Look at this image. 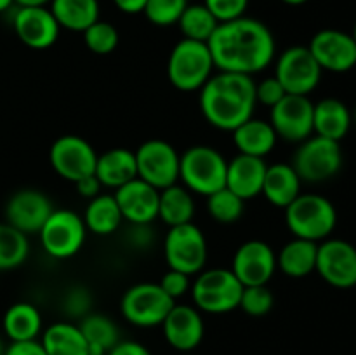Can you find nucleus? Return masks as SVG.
<instances>
[{"label": "nucleus", "instance_id": "nucleus-40", "mask_svg": "<svg viewBox=\"0 0 356 355\" xmlns=\"http://www.w3.org/2000/svg\"><path fill=\"white\" fill-rule=\"evenodd\" d=\"M204 6L211 10L219 23H226L245 16L249 0H204Z\"/></svg>", "mask_w": 356, "mask_h": 355}, {"label": "nucleus", "instance_id": "nucleus-1", "mask_svg": "<svg viewBox=\"0 0 356 355\" xmlns=\"http://www.w3.org/2000/svg\"><path fill=\"white\" fill-rule=\"evenodd\" d=\"M207 45L219 72L249 77L266 70L277 52L270 28L263 21L247 16L219 23Z\"/></svg>", "mask_w": 356, "mask_h": 355}, {"label": "nucleus", "instance_id": "nucleus-37", "mask_svg": "<svg viewBox=\"0 0 356 355\" xmlns=\"http://www.w3.org/2000/svg\"><path fill=\"white\" fill-rule=\"evenodd\" d=\"M118 40L120 37H118L117 28L108 21L97 19L83 31V42H86L87 49L97 56L111 54L117 49Z\"/></svg>", "mask_w": 356, "mask_h": 355}, {"label": "nucleus", "instance_id": "nucleus-32", "mask_svg": "<svg viewBox=\"0 0 356 355\" xmlns=\"http://www.w3.org/2000/svg\"><path fill=\"white\" fill-rule=\"evenodd\" d=\"M122 221H124V218H122L117 200H115L113 195L108 194H99L97 197L90 198L86 212H83L86 228L99 237H106L117 232Z\"/></svg>", "mask_w": 356, "mask_h": 355}, {"label": "nucleus", "instance_id": "nucleus-35", "mask_svg": "<svg viewBox=\"0 0 356 355\" xmlns=\"http://www.w3.org/2000/svg\"><path fill=\"white\" fill-rule=\"evenodd\" d=\"M28 254V235L10 226L9 223H0V271L21 267L26 261Z\"/></svg>", "mask_w": 356, "mask_h": 355}, {"label": "nucleus", "instance_id": "nucleus-49", "mask_svg": "<svg viewBox=\"0 0 356 355\" xmlns=\"http://www.w3.org/2000/svg\"><path fill=\"white\" fill-rule=\"evenodd\" d=\"M14 6V0H0V13H6Z\"/></svg>", "mask_w": 356, "mask_h": 355}, {"label": "nucleus", "instance_id": "nucleus-46", "mask_svg": "<svg viewBox=\"0 0 356 355\" xmlns=\"http://www.w3.org/2000/svg\"><path fill=\"white\" fill-rule=\"evenodd\" d=\"M75 184L76 191H79V195H82V197L86 198H94L97 197V195L101 194V188H103V184L99 183V180L96 178V174H90V176H86L82 178V180H79Z\"/></svg>", "mask_w": 356, "mask_h": 355}, {"label": "nucleus", "instance_id": "nucleus-17", "mask_svg": "<svg viewBox=\"0 0 356 355\" xmlns=\"http://www.w3.org/2000/svg\"><path fill=\"white\" fill-rule=\"evenodd\" d=\"M243 287L268 285L277 271V254L263 240H247L233 254L232 268Z\"/></svg>", "mask_w": 356, "mask_h": 355}, {"label": "nucleus", "instance_id": "nucleus-16", "mask_svg": "<svg viewBox=\"0 0 356 355\" xmlns=\"http://www.w3.org/2000/svg\"><path fill=\"white\" fill-rule=\"evenodd\" d=\"M309 52L322 72L346 73L356 66V44L351 33L325 28L313 35Z\"/></svg>", "mask_w": 356, "mask_h": 355}, {"label": "nucleus", "instance_id": "nucleus-23", "mask_svg": "<svg viewBox=\"0 0 356 355\" xmlns=\"http://www.w3.org/2000/svg\"><path fill=\"white\" fill-rule=\"evenodd\" d=\"M351 124L350 108L337 97H325L313 106V134L341 143L350 132Z\"/></svg>", "mask_w": 356, "mask_h": 355}, {"label": "nucleus", "instance_id": "nucleus-12", "mask_svg": "<svg viewBox=\"0 0 356 355\" xmlns=\"http://www.w3.org/2000/svg\"><path fill=\"white\" fill-rule=\"evenodd\" d=\"M275 77L287 94L309 96L318 87L322 68L309 52L308 45H292L277 58Z\"/></svg>", "mask_w": 356, "mask_h": 355}, {"label": "nucleus", "instance_id": "nucleus-38", "mask_svg": "<svg viewBox=\"0 0 356 355\" xmlns=\"http://www.w3.org/2000/svg\"><path fill=\"white\" fill-rule=\"evenodd\" d=\"M188 3L186 0H148L143 14L155 26H172L177 24Z\"/></svg>", "mask_w": 356, "mask_h": 355}, {"label": "nucleus", "instance_id": "nucleus-29", "mask_svg": "<svg viewBox=\"0 0 356 355\" xmlns=\"http://www.w3.org/2000/svg\"><path fill=\"white\" fill-rule=\"evenodd\" d=\"M40 343L47 355H89V345L76 324L54 322L42 331Z\"/></svg>", "mask_w": 356, "mask_h": 355}, {"label": "nucleus", "instance_id": "nucleus-14", "mask_svg": "<svg viewBox=\"0 0 356 355\" xmlns=\"http://www.w3.org/2000/svg\"><path fill=\"white\" fill-rule=\"evenodd\" d=\"M315 271L332 287H356V247L343 239L322 240Z\"/></svg>", "mask_w": 356, "mask_h": 355}, {"label": "nucleus", "instance_id": "nucleus-10", "mask_svg": "<svg viewBox=\"0 0 356 355\" xmlns=\"http://www.w3.org/2000/svg\"><path fill=\"white\" fill-rule=\"evenodd\" d=\"M45 253L54 260L73 258L83 247L87 237L82 216L70 209H54L38 232Z\"/></svg>", "mask_w": 356, "mask_h": 355}, {"label": "nucleus", "instance_id": "nucleus-36", "mask_svg": "<svg viewBox=\"0 0 356 355\" xmlns=\"http://www.w3.org/2000/svg\"><path fill=\"white\" fill-rule=\"evenodd\" d=\"M243 198L233 194L228 188L214 191L207 197V211L214 221L222 223V225H232L236 223L243 214Z\"/></svg>", "mask_w": 356, "mask_h": 355}, {"label": "nucleus", "instance_id": "nucleus-3", "mask_svg": "<svg viewBox=\"0 0 356 355\" xmlns=\"http://www.w3.org/2000/svg\"><path fill=\"white\" fill-rule=\"evenodd\" d=\"M285 225L298 239L322 242L336 230V205L318 194H299L285 207Z\"/></svg>", "mask_w": 356, "mask_h": 355}, {"label": "nucleus", "instance_id": "nucleus-7", "mask_svg": "<svg viewBox=\"0 0 356 355\" xmlns=\"http://www.w3.org/2000/svg\"><path fill=\"white\" fill-rule=\"evenodd\" d=\"M292 167L302 183H323L336 176L343 167L341 143L322 136H309L292 157Z\"/></svg>", "mask_w": 356, "mask_h": 355}, {"label": "nucleus", "instance_id": "nucleus-2", "mask_svg": "<svg viewBox=\"0 0 356 355\" xmlns=\"http://www.w3.org/2000/svg\"><path fill=\"white\" fill-rule=\"evenodd\" d=\"M198 104L205 120L219 131H235L240 124L254 117L256 82L252 77L219 72L204 84Z\"/></svg>", "mask_w": 356, "mask_h": 355}, {"label": "nucleus", "instance_id": "nucleus-41", "mask_svg": "<svg viewBox=\"0 0 356 355\" xmlns=\"http://www.w3.org/2000/svg\"><path fill=\"white\" fill-rule=\"evenodd\" d=\"M287 96L284 86L277 80V77H266L261 82H256V101L263 106L273 108Z\"/></svg>", "mask_w": 356, "mask_h": 355}, {"label": "nucleus", "instance_id": "nucleus-28", "mask_svg": "<svg viewBox=\"0 0 356 355\" xmlns=\"http://www.w3.org/2000/svg\"><path fill=\"white\" fill-rule=\"evenodd\" d=\"M2 326L10 343L38 340L42 334L40 310L26 301L14 303L3 313Z\"/></svg>", "mask_w": 356, "mask_h": 355}, {"label": "nucleus", "instance_id": "nucleus-20", "mask_svg": "<svg viewBox=\"0 0 356 355\" xmlns=\"http://www.w3.org/2000/svg\"><path fill=\"white\" fill-rule=\"evenodd\" d=\"M113 197L124 221L131 225H152L159 219L160 191L139 178L117 188Z\"/></svg>", "mask_w": 356, "mask_h": 355}, {"label": "nucleus", "instance_id": "nucleus-33", "mask_svg": "<svg viewBox=\"0 0 356 355\" xmlns=\"http://www.w3.org/2000/svg\"><path fill=\"white\" fill-rule=\"evenodd\" d=\"M79 327L89 345V355H106L120 341L117 324L103 313H87Z\"/></svg>", "mask_w": 356, "mask_h": 355}, {"label": "nucleus", "instance_id": "nucleus-30", "mask_svg": "<svg viewBox=\"0 0 356 355\" xmlns=\"http://www.w3.org/2000/svg\"><path fill=\"white\" fill-rule=\"evenodd\" d=\"M51 13L59 28L70 31H86L99 19L97 0H51Z\"/></svg>", "mask_w": 356, "mask_h": 355}, {"label": "nucleus", "instance_id": "nucleus-27", "mask_svg": "<svg viewBox=\"0 0 356 355\" xmlns=\"http://www.w3.org/2000/svg\"><path fill=\"white\" fill-rule=\"evenodd\" d=\"M318 244L294 237L277 254V270L291 278H305L315 271Z\"/></svg>", "mask_w": 356, "mask_h": 355}, {"label": "nucleus", "instance_id": "nucleus-51", "mask_svg": "<svg viewBox=\"0 0 356 355\" xmlns=\"http://www.w3.org/2000/svg\"><path fill=\"white\" fill-rule=\"evenodd\" d=\"M6 343L2 341V338H0V355H6Z\"/></svg>", "mask_w": 356, "mask_h": 355}, {"label": "nucleus", "instance_id": "nucleus-34", "mask_svg": "<svg viewBox=\"0 0 356 355\" xmlns=\"http://www.w3.org/2000/svg\"><path fill=\"white\" fill-rule=\"evenodd\" d=\"M218 24L219 21L212 16V13L204 3H188L186 9L181 14L179 21H177L183 38L205 42V44L212 37Z\"/></svg>", "mask_w": 356, "mask_h": 355}, {"label": "nucleus", "instance_id": "nucleus-8", "mask_svg": "<svg viewBox=\"0 0 356 355\" xmlns=\"http://www.w3.org/2000/svg\"><path fill=\"white\" fill-rule=\"evenodd\" d=\"M163 256L170 270L183 271L190 277L200 274L209 256L204 232L193 221L170 226L163 240Z\"/></svg>", "mask_w": 356, "mask_h": 355}, {"label": "nucleus", "instance_id": "nucleus-44", "mask_svg": "<svg viewBox=\"0 0 356 355\" xmlns=\"http://www.w3.org/2000/svg\"><path fill=\"white\" fill-rule=\"evenodd\" d=\"M6 355H47L40 340L16 341L6 348Z\"/></svg>", "mask_w": 356, "mask_h": 355}, {"label": "nucleus", "instance_id": "nucleus-21", "mask_svg": "<svg viewBox=\"0 0 356 355\" xmlns=\"http://www.w3.org/2000/svg\"><path fill=\"white\" fill-rule=\"evenodd\" d=\"M162 329L167 343L174 350L181 354H191L204 340V317L195 306L176 303L162 322Z\"/></svg>", "mask_w": 356, "mask_h": 355}, {"label": "nucleus", "instance_id": "nucleus-18", "mask_svg": "<svg viewBox=\"0 0 356 355\" xmlns=\"http://www.w3.org/2000/svg\"><path fill=\"white\" fill-rule=\"evenodd\" d=\"M54 211L51 198L35 188H23L14 191L6 204V223L23 232L24 235H33L40 232L44 223Z\"/></svg>", "mask_w": 356, "mask_h": 355}, {"label": "nucleus", "instance_id": "nucleus-9", "mask_svg": "<svg viewBox=\"0 0 356 355\" xmlns=\"http://www.w3.org/2000/svg\"><path fill=\"white\" fill-rule=\"evenodd\" d=\"M176 305L159 284L141 282L124 292L120 299V312L129 324L136 327L162 326L170 308Z\"/></svg>", "mask_w": 356, "mask_h": 355}, {"label": "nucleus", "instance_id": "nucleus-39", "mask_svg": "<svg viewBox=\"0 0 356 355\" xmlns=\"http://www.w3.org/2000/svg\"><path fill=\"white\" fill-rule=\"evenodd\" d=\"M273 305L275 296L268 285H249L243 287L238 308L250 317H263L271 312Z\"/></svg>", "mask_w": 356, "mask_h": 355}, {"label": "nucleus", "instance_id": "nucleus-11", "mask_svg": "<svg viewBox=\"0 0 356 355\" xmlns=\"http://www.w3.org/2000/svg\"><path fill=\"white\" fill-rule=\"evenodd\" d=\"M138 178L156 190L179 181V153L163 139H148L134 152Z\"/></svg>", "mask_w": 356, "mask_h": 355}, {"label": "nucleus", "instance_id": "nucleus-42", "mask_svg": "<svg viewBox=\"0 0 356 355\" xmlns=\"http://www.w3.org/2000/svg\"><path fill=\"white\" fill-rule=\"evenodd\" d=\"M159 285L163 289V292H165L167 296H170V298L176 301L177 298H181V296H184L190 291L191 277L190 275L183 274V271L170 270L169 268V270L162 275Z\"/></svg>", "mask_w": 356, "mask_h": 355}, {"label": "nucleus", "instance_id": "nucleus-13", "mask_svg": "<svg viewBox=\"0 0 356 355\" xmlns=\"http://www.w3.org/2000/svg\"><path fill=\"white\" fill-rule=\"evenodd\" d=\"M49 162L58 176L76 183L96 171L97 153L87 139L76 134L59 136L49 150Z\"/></svg>", "mask_w": 356, "mask_h": 355}, {"label": "nucleus", "instance_id": "nucleus-47", "mask_svg": "<svg viewBox=\"0 0 356 355\" xmlns=\"http://www.w3.org/2000/svg\"><path fill=\"white\" fill-rule=\"evenodd\" d=\"M148 0H113L118 10L125 14H141Z\"/></svg>", "mask_w": 356, "mask_h": 355}, {"label": "nucleus", "instance_id": "nucleus-26", "mask_svg": "<svg viewBox=\"0 0 356 355\" xmlns=\"http://www.w3.org/2000/svg\"><path fill=\"white\" fill-rule=\"evenodd\" d=\"M232 134L238 153L259 157V159H264L268 153H271L278 141L270 120H261L254 117L240 124L235 131H232Z\"/></svg>", "mask_w": 356, "mask_h": 355}, {"label": "nucleus", "instance_id": "nucleus-50", "mask_svg": "<svg viewBox=\"0 0 356 355\" xmlns=\"http://www.w3.org/2000/svg\"><path fill=\"white\" fill-rule=\"evenodd\" d=\"M280 2L287 3V6H302V3H306L308 0H280Z\"/></svg>", "mask_w": 356, "mask_h": 355}, {"label": "nucleus", "instance_id": "nucleus-6", "mask_svg": "<svg viewBox=\"0 0 356 355\" xmlns=\"http://www.w3.org/2000/svg\"><path fill=\"white\" fill-rule=\"evenodd\" d=\"M190 291L195 308L219 315L238 308L243 285L229 268H204L195 275Z\"/></svg>", "mask_w": 356, "mask_h": 355}, {"label": "nucleus", "instance_id": "nucleus-48", "mask_svg": "<svg viewBox=\"0 0 356 355\" xmlns=\"http://www.w3.org/2000/svg\"><path fill=\"white\" fill-rule=\"evenodd\" d=\"M17 7H31V6H47L51 0H14Z\"/></svg>", "mask_w": 356, "mask_h": 355}, {"label": "nucleus", "instance_id": "nucleus-45", "mask_svg": "<svg viewBox=\"0 0 356 355\" xmlns=\"http://www.w3.org/2000/svg\"><path fill=\"white\" fill-rule=\"evenodd\" d=\"M106 355H152V352L139 341L120 340Z\"/></svg>", "mask_w": 356, "mask_h": 355}, {"label": "nucleus", "instance_id": "nucleus-55", "mask_svg": "<svg viewBox=\"0 0 356 355\" xmlns=\"http://www.w3.org/2000/svg\"><path fill=\"white\" fill-rule=\"evenodd\" d=\"M186 2H190V0H186Z\"/></svg>", "mask_w": 356, "mask_h": 355}, {"label": "nucleus", "instance_id": "nucleus-52", "mask_svg": "<svg viewBox=\"0 0 356 355\" xmlns=\"http://www.w3.org/2000/svg\"><path fill=\"white\" fill-rule=\"evenodd\" d=\"M351 37H353V40H355V44H356V23H355V26H353V33H351Z\"/></svg>", "mask_w": 356, "mask_h": 355}, {"label": "nucleus", "instance_id": "nucleus-4", "mask_svg": "<svg viewBox=\"0 0 356 355\" xmlns=\"http://www.w3.org/2000/svg\"><path fill=\"white\" fill-rule=\"evenodd\" d=\"M214 59L205 42L181 38L167 59V79L183 93L200 90L214 72Z\"/></svg>", "mask_w": 356, "mask_h": 355}, {"label": "nucleus", "instance_id": "nucleus-53", "mask_svg": "<svg viewBox=\"0 0 356 355\" xmlns=\"http://www.w3.org/2000/svg\"><path fill=\"white\" fill-rule=\"evenodd\" d=\"M351 117H353V122H355V124H356V108H355V111H353V113H351Z\"/></svg>", "mask_w": 356, "mask_h": 355}, {"label": "nucleus", "instance_id": "nucleus-31", "mask_svg": "<svg viewBox=\"0 0 356 355\" xmlns=\"http://www.w3.org/2000/svg\"><path fill=\"white\" fill-rule=\"evenodd\" d=\"M195 198L188 188L183 184H172L160 190L159 197V219L167 226L184 225L193 221Z\"/></svg>", "mask_w": 356, "mask_h": 355}, {"label": "nucleus", "instance_id": "nucleus-24", "mask_svg": "<svg viewBox=\"0 0 356 355\" xmlns=\"http://www.w3.org/2000/svg\"><path fill=\"white\" fill-rule=\"evenodd\" d=\"M96 178L103 188H120L122 184L138 178V167H136V155L129 148H111L108 152L97 155Z\"/></svg>", "mask_w": 356, "mask_h": 355}, {"label": "nucleus", "instance_id": "nucleus-43", "mask_svg": "<svg viewBox=\"0 0 356 355\" xmlns=\"http://www.w3.org/2000/svg\"><path fill=\"white\" fill-rule=\"evenodd\" d=\"M63 308L72 317H86L90 308V294L86 287H73L72 291L66 292Z\"/></svg>", "mask_w": 356, "mask_h": 355}, {"label": "nucleus", "instance_id": "nucleus-19", "mask_svg": "<svg viewBox=\"0 0 356 355\" xmlns=\"http://www.w3.org/2000/svg\"><path fill=\"white\" fill-rule=\"evenodd\" d=\"M13 28L26 47L44 51L52 47L59 37V24L45 6L17 7L13 17Z\"/></svg>", "mask_w": 356, "mask_h": 355}, {"label": "nucleus", "instance_id": "nucleus-15", "mask_svg": "<svg viewBox=\"0 0 356 355\" xmlns=\"http://www.w3.org/2000/svg\"><path fill=\"white\" fill-rule=\"evenodd\" d=\"M313 103L309 96L287 94L273 108H270V124L278 139L289 143H302L313 136Z\"/></svg>", "mask_w": 356, "mask_h": 355}, {"label": "nucleus", "instance_id": "nucleus-25", "mask_svg": "<svg viewBox=\"0 0 356 355\" xmlns=\"http://www.w3.org/2000/svg\"><path fill=\"white\" fill-rule=\"evenodd\" d=\"M301 178L298 176L291 164L277 162L273 166H268L261 194L271 205L285 209L301 194Z\"/></svg>", "mask_w": 356, "mask_h": 355}, {"label": "nucleus", "instance_id": "nucleus-22", "mask_svg": "<svg viewBox=\"0 0 356 355\" xmlns=\"http://www.w3.org/2000/svg\"><path fill=\"white\" fill-rule=\"evenodd\" d=\"M266 169L268 166L264 159L238 153L235 159L229 160L226 167L225 187L243 200H250L263 191Z\"/></svg>", "mask_w": 356, "mask_h": 355}, {"label": "nucleus", "instance_id": "nucleus-5", "mask_svg": "<svg viewBox=\"0 0 356 355\" xmlns=\"http://www.w3.org/2000/svg\"><path fill=\"white\" fill-rule=\"evenodd\" d=\"M228 160L219 150L197 145L179 155V180L193 195L209 197L226 184Z\"/></svg>", "mask_w": 356, "mask_h": 355}, {"label": "nucleus", "instance_id": "nucleus-54", "mask_svg": "<svg viewBox=\"0 0 356 355\" xmlns=\"http://www.w3.org/2000/svg\"><path fill=\"white\" fill-rule=\"evenodd\" d=\"M183 355H193V354H183Z\"/></svg>", "mask_w": 356, "mask_h": 355}]
</instances>
